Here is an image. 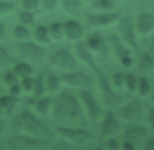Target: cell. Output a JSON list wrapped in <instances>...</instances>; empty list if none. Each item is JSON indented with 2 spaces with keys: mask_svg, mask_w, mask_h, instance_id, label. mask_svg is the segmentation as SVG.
Segmentation results:
<instances>
[{
  "mask_svg": "<svg viewBox=\"0 0 154 150\" xmlns=\"http://www.w3.org/2000/svg\"><path fill=\"white\" fill-rule=\"evenodd\" d=\"M118 22H119L118 31L120 34L122 40L126 44L132 47L136 52H138V46H137V41H136V35H135L134 20L130 17H123V18H119Z\"/></svg>",
  "mask_w": 154,
  "mask_h": 150,
  "instance_id": "obj_9",
  "label": "cell"
},
{
  "mask_svg": "<svg viewBox=\"0 0 154 150\" xmlns=\"http://www.w3.org/2000/svg\"><path fill=\"white\" fill-rule=\"evenodd\" d=\"M22 6L24 10H28V11H35L40 6V0H23L22 1Z\"/></svg>",
  "mask_w": 154,
  "mask_h": 150,
  "instance_id": "obj_37",
  "label": "cell"
},
{
  "mask_svg": "<svg viewBox=\"0 0 154 150\" xmlns=\"http://www.w3.org/2000/svg\"><path fill=\"white\" fill-rule=\"evenodd\" d=\"M124 78H125V72H116L112 76V83L116 88L120 89L124 86Z\"/></svg>",
  "mask_w": 154,
  "mask_h": 150,
  "instance_id": "obj_35",
  "label": "cell"
},
{
  "mask_svg": "<svg viewBox=\"0 0 154 150\" xmlns=\"http://www.w3.org/2000/svg\"><path fill=\"white\" fill-rule=\"evenodd\" d=\"M153 67H154V55L149 52L142 53L140 58V62H138V70L144 72Z\"/></svg>",
  "mask_w": 154,
  "mask_h": 150,
  "instance_id": "obj_22",
  "label": "cell"
},
{
  "mask_svg": "<svg viewBox=\"0 0 154 150\" xmlns=\"http://www.w3.org/2000/svg\"><path fill=\"white\" fill-rule=\"evenodd\" d=\"M45 80V88L49 91V92H57L60 85V77H58L54 72L48 71L46 73V77L43 78Z\"/></svg>",
  "mask_w": 154,
  "mask_h": 150,
  "instance_id": "obj_20",
  "label": "cell"
},
{
  "mask_svg": "<svg viewBox=\"0 0 154 150\" xmlns=\"http://www.w3.org/2000/svg\"><path fill=\"white\" fill-rule=\"evenodd\" d=\"M76 53H77L78 58H79L83 62L88 64L94 71L97 70V67H96V65H95V62H94V59H93V56H91V54H90V52H89V48L87 47V44H85L84 42H78V43H77V46H76Z\"/></svg>",
  "mask_w": 154,
  "mask_h": 150,
  "instance_id": "obj_18",
  "label": "cell"
},
{
  "mask_svg": "<svg viewBox=\"0 0 154 150\" xmlns=\"http://www.w3.org/2000/svg\"><path fill=\"white\" fill-rule=\"evenodd\" d=\"M6 145L11 149L17 150H36V149H47L52 148L51 139H43L32 137L29 134H14L6 140Z\"/></svg>",
  "mask_w": 154,
  "mask_h": 150,
  "instance_id": "obj_3",
  "label": "cell"
},
{
  "mask_svg": "<svg viewBox=\"0 0 154 150\" xmlns=\"http://www.w3.org/2000/svg\"><path fill=\"white\" fill-rule=\"evenodd\" d=\"M149 137V131L137 124H130L124 128V138L125 140L132 143L136 148L142 146L144 142Z\"/></svg>",
  "mask_w": 154,
  "mask_h": 150,
  "instance_id": "obj_10",
  "label": "cell"
},
{
  "mask_svg": "<svg viewBox=\"0 0 154 150\" xmlns=\"http://www.w3.org/2000/svg\"><path fill=\"white\" fill-rule=\"evenodd\" d=\"M136 30L142 34H149L153 29H154V14L150 12H143L138 16L137 20H136Z\"/></svg>",
  "mask_w": 154,
  "mask_h": 150,
  "instance_id": "obj_16",
  "label": "cell"
},
{
  "mask_svg": "<svg viewBox=\"0 0 154 150\" xmlns=\"http://www.w3.org/2000/svg\"><path fill=\"white\" fill-rule=\"evenodd\" d=\"M34 35H35V38L41 43H46L49 41V31H48V28H46L45 25L36 26Z\"/></svg>",
  "mask_w": 154,
  "mask_h": 150,
  "instance_id": "obj_26",
  "label": "cell"
},
{
  "mask_svg": "<svg viewBox=\"0 0 154 150\" xmlns=\"http://www.w3.org/2000/svg\"><path fill=\"white\" fill-rule=\"evenodd\" d=\"M13 8H14V4H13V2H10V1H2V0H0V14L7 13V12L12 11Z\"/></svg>",
  "mask_w": 154,
  "mask_h": 150,
  "instance_id": "obj_39",
  "label": "cell"
},
{
  "mask_svg": "<svg viewBox=\"0 0 154 150\" xmlns=\"http://www.w3.org/2000/svg\"><path fill=\"white\" fill-rule=\"evenodd\" d=\"M95 72L97 73V77H99V88H100V91H101L102 100H103L105 104H106L108 108H111V109L119 108V106H122V103H123V101H124L123 96L119 95V94H117V92L112 89V86H111V84H109L107 77H106L105 74H102V73L99 71V68H97Z\"/></svg>",
  "mask_w": 154,
  "mask_h": 150,
  "instance_id": "obj_4",
  "label": "cell"
},
{
  "mask_svg": "<svg viewBox=\"0 0 154 150\" xmlns=\"http://www.w3.org/2000/svg\"><path fill=\"white\" fill-rule=\"evenodd\" d=\"M13 35L18 40H26V38H29L30 32H29V30L24 25H17L13 29Z\"/></svg>",
  "mask_w": 154,
  "mask_h": 150,
  "instance_id": "obj_32",
  "label": "cell"
},
{
  "mask_svg": "<svg viewBox=\"0 0 154 150\" xmlns=\"http://www.w3.org/2000/svg\"><path fill=\"white\" fill-rule=\"evenodd\" d=\"M119 130V122L116 114L108 110L101 124V136L102 137H112Z\"/></svg>",
  "mask_w": 154,
  "mask_h": 150,
  "instance_id": "obj_15",
  "label": "cell"
},
{
  "mask_svg": "<svg viewBox=\"0 0 154 150\" xmlns=\"http://www.w3.org/2000/svg\"><path fill=\"white\" fill-rule=\"evenodd\" d=\"M51 98L48 97H43V98H38L36 102H35V109L38 114L41 115H46L48 113V109H49V106H51Z\"/></svg>",
  "mask_w": 154,
  "mask_h": 150,
  "instance_id": "obj_27",
  "label": "cell"
},
{
  "mask_svg": "<svg viewBox=\"0 0 154 150\" xmlns=\"http://www.w3.org/2000/svg\"><path fill=\"white\" fill-rule=\"evenodd\" d=\"M52 148H54V149H72V148H73V145H71V144L65 143L64 140H61V142H59V143H57V144L52 145Z\"/></svg>",
  "mask_w": 154,
  "mask_h": 150,
  "instance_id": "obj_44",
  "label": "cell"
},
{
  "mask_svg": "<svg viewBox=\"0 0 154 150\" xmlns=\"http://www.w3.org/2000/svg\"><path fill=\"white\" fill-rule=\"evenodd\" d=\"M52 118L60 126L87 127V115L77 96L71 91H61L53 101Z\"/></svg>",
  "mask_w": 154,
  "mask_h": 150,
  "instance_id": "obj_1",
  "label": "cell"
},
{
  "mask_svg": "<svg viewBox=\"0 0 154 150\" xmlns=\"http://www.w3.org/2000/svg\"><path fill=\"white\" fill-rule=\"evenodd\" d=\"M142 146L144 150H154V136L148 137V139L144 142V144Z\"/></svg>",
  "mask_w": 154,
  "mask_h": 150,
  "instance_id": "obj_42",
  "label": "cell"
},
{
  "mask_svg": "<svg viewBox=\"0 0 154 150\" xmlns=\"http://www.w3.org/2000/svg\"><path fill=\"white\" fill-rule=\"evenodd\" d=\"M49 64L52 66H55V67H59V68H63V70H67V71H72V70L77 68L76 58L66 48H61V49L57 50L51 56Z\"/></svg>",
  "mask_w": 154,
  "mask_h": 150,
  "instance_id": "obj_8",
  "label": "cell"
},
{
  "mask_svg": "<svg viewBox=\"0 0 154 150\" xmlns=\"http://www.w3.org/2000/svg\"><path fill=\"white\" fill-rule=\"evenodd\" d=\"M137 80H138V78L132 72H125L124 85L128 89V91L134 92L135 90H137Z\"/></svg>",
  "mask_w": 154,
  "mask_h": 150,
  "instance_id": "obj_24",
  "label": "cell"
},
{
  "mask_svg": "<svg viewBox=\"0 0 154 150\" xmlns=\"http://www.w3.org/2000/svg\"><path fill=\"white\" fill-rule=\"evenodd\" d=\"M2 132H4V125H2V122H1V120H0V136L2 134Z\"/></svg>",
  "mask_w": 154,
  "mask_h": 150,
  "instance_id": "obj_49",
  "label": "cell"
},
{
  "mask_svg": "<svg viewBox=\"0 0 154 150\" xmlns=\"http://www.w3.org/2000/svg\"><path fill=\"white\" fill-rule=\"evenodd\" d=\"M57 5V0H42V6L45 10H53Z\"/></svg>",
  "mask_w": 154,
  "mask_h": 150,
  "instance_id": "obj_43",
  "label": "cell"
},
{
  "mask_svg": "<svg viewBox=\"0 0 154 150\" xmlns=\"http://www.w3.org/2000/svg\"><path fill=\"white\" fill-rule=\"evenodd\" d=\"M13 72L17 74V77L24 78V77L30 76V73H31V67H30V65H28V64H25V62H18V64L13 67Z\"/></svg>",
  "mask_w": 154,
  "mask_h": 150,
  "instance_id": "obj_28",
  "label": "cell"
},
{
  "mask_svg": "<svg viewBox=\"0 0 154 150\" xmlns=\"http://www.w3.org/2000/svg\"><path fill=\"white\" fill-rule=\"evenodd\" d=\"M105 146H106L107 149L116 150V149L119 148V143H118V140H117L116 138H108V139H106V142H105Z\"/></svg>",
  "mask_w": 154,
  "mask_h": 150,
  "instance_id": "obj_40",
  "label": "cell"
},
{
  "mask_svg": "<svg viewBox=\"0 0 154 150\" xmlns=\"http://www.w3.org/2000/svg\"><path fill=\"white\" fill-rule=\"evenodd\" d=\"M152 102H153V103H154V94H153V95H152Z\"/></svg>",
  "mask_w": 154,
  "mask_h": 150,
  "instance_id": "obj_50",
  "label": "cell"
},
{
  "mask_svg": "<svg viewBox=\"0 0 154 150\" xmlns=\"http://www.w3.org/2000/svg\"><path fill=\"white\" fill-rule=\"evenodd\" d=\"M14 48L19 53V55L26 60L30 61H40L43 56V50L40 46L35 44L34 42H24V41H18L13 43Z\"/></svg>",
  "mask_w": 154,
  "mask_h": 150,
  "instance_id": "obj_11",
  "label": "cell"
},
{
  "mask_svg": "<svg viewBox=\"0 0 154 150\" xmlns=\"http://www.w3.org/2000/svg\"><path fill=\"white\" fill-rule=\"evenodd\" d=\"M63 7L66 12L71 14H76L79 12L82 7V1L81 0H63Z\"/></svg>",
  "mask_w": 154,
  "mask_h": 150,
  "instance_id": "obj_23",
  "label": "cell"
},
{
  "mask_svg": "<svg viewBox=\"0 0 154 150\" xmlns=\"http://www.w3.org/2000/svg\"><path fill=\"white\" fill-rule=\"evenodd\" d=\"M137 90H138V94L141 96H147L149 95L152 88H150V84H149V80L147 77L144 76H141L137 80Z\"/></svg>",
  "mask_w": 154,
  "mask_h": 150,
  "instance_id": "obj_25",
  "label": "cell"
},
{
  "mask_svg": "<svg viewBox=\"0 0 154 150\" xmlns=\"http://www.w3.org/2000/svg\"><path fill=\"white\" fill-rule=\"evenodd\" d=\"M4 83L6 84V85H8V86H11V85H13V84H16L17 83V80H18V77H17V74L13 72V71H7L5 74H4Z\"/></svg>",
  "mask_w": 154,
  "mask_h": 150,
  "instance_id": "obj_36",
  "label": "cell"
},
{
  "mask_svg": "<svg viewBox=\"0 0 154 150\" xmlns=\"http://www.w3.org/2000/svg\"><path fill=\"white\" fill-rule=\"evenodd\" d=\"M93 7L99 11L107 12L114 7V1L113 0H93Z\"/></svg>",
  "mask_w": 154,
  "mask_h": 150,
  "instance_id": "obj_29",
  "label": "cell"
},
{
  "mask_svg": "<svg viewBox=\"0 0 154 150\" xmlns=\"http://www.w3.org/2000/svg\"><path fill=\"white\" fill-rule=\"evenodd\" d=\"M34 83H35V80H34L30 76L24 77V78H22L20 88H22L23 90H25V91H31V90L34 89Z\"/></svg>",
  "mask_w": 154,
  "mask_h": 150,
  "instance_id": "obj_38",
  "label": "cell"
},
{
  "mask_svg": "<svg viewBox=\"0 0 154 150\" xmlns=\"http://www.w3.org/2000/svg\"><path fill=\"white\" fill-rule=\"evenodd\" d=\"M17 103V96L13 95H4L0 97V114L2 115H10Z\"/></svg>",
  "mask_w": 154,
  "mask_h": 150,
  "instance_id": "obj_19",
  "label": "cell"
},
{
  "mask_svg": "<svg viewBox=\"0 0 154 150\" xmlns=\"http://www.w3.org/2000/svg\"><path fill=\"white\" fill-rule=\"evenodd\" d=\"M84 43L87 44V47L90 50H100L105 44V40L99 34H91L87 37Z\"/></svg>",
  "mask_w": 154,
  "mask_h": 150,
  "instance_id": "obj_21",
  "label": "cell"
},
{
  "mask_svg": "<svg viewBox=\"0 0 154 150\" xmlns=\"http://www.w3.org/2000/svg\"><path fill=\"white\" fill-rule=\"evenodd\" d=\"M147 120H148V124L150 125L152 130H154V107H149V108H148Z\"/></svg>",
  "mask_w": 154,
  "mask_h": 150,
  "instance_id": "obj_41",
  "label": "cell"
},
{
  "mask_svg": "<svg viewBox=\"0 0 154 150\" xmlns=\"http://www.w3.org/2000/svg\"><path fill=\"white\" fill-rule=\"evenodd\" d=\"M119 18L120 16L117 12H105V13L89 14L87 17V22L90 26H106L118 22Z\"/></svg>",
  "mask_w": 154,
  "mask_h": 150,
  "instance_id": "obj_14",
  "label": "cell"
},
{
  "mask_svg": "<svg viewBox=\"0 0 154 150\" xmlns=\"http://www.w3.org/2000/svg\"><path fill=\"white\" fill-rule=\"evenodd\" d=\"M12 62V59L11 56L8 55L7 50L0 46V68H5L7 67Z\"/></svg>",
  "mask_w": 154,
  "mask_h": 150,
  "instance_id": "obj_33",
  "label": "cell"
},
{
  "mask_svg": "<svg viewBox=\"0 0 154 150\" xmlns=\"http://www.w3.org/2000/svg\"><path fill=\"white\" fill-rule=\"evenodd\" d=\"M64 34L70 41H77L83 36V28L76 20H67L64 24Z\"/></svg>",
  "mask_w": 154,
  "mask_h": 150,
  "instance_id": "obj_17",
  "label": "cell"
},
{
  "mask_svg": "<svg viewBox=\"0 0 154 150\" xmlns=\"http://www.w3.org/2000/svg\"><path fill=\"white\" fill-rule=\"evenodd\" d=\"M123 148H124L125 150H134V149H136V146H135L132 143L128 142V140H125V142H124V144H123Z\"/></svg>",
  "mask_w": 154,
  "mask_h": 150,
  "instance_id": "obj_46",
  "label": "cell"
},
{
  "mask_svg": "<svg viewBox=\"0 0 154 150\" xmlns=\"http://www.w3.org/2000/svg\"><path fill=\"white\" fill-rule=\"evenodd\" d=\"M45 80H43V74H41L36 80H35V83H34V94H35V96H41L42 94H43V91H45Z\"/></svg>",
  "mask_w": 154,
  "mask_h": 150,
  "instance_id": "obj_34",
  "label": "cell"
},
{
  "mask_svg": "<svg viewBox=\"0 0 154 150\" xmlns=\"http://www.w3.org/2000/svg\"><path fill=\"white\" fill-rule=\"evenodd\" d=\"M60 80H63L64 83L71 85V86H76L79 89H88L90 90L93 88V79L90 76H88L87 73L82 72V71H76V72H71V73H65L63 76H60Z\"/></svg>",
  "mask_w": 154,
  "mask_h": 150,
  "instance_id": "obj_12",
  "label": "cell"
},
{
  "mask_svg": "<svg viewBox=\"0 0 154 150\" xmlns=\"http://www.w3.org/2000/svg\"><path fill=\"white\" fill-rule=\"evenodd\" d=\"M54 130L63 138L70 140L71 143H73L76 145L87 144L91 139V134L84 127H67V126L57 125L54 127Z\"/></svg>",
  "mask_w": 154,
  "mask_h": 150,
  "instance_id": "obj_5",
  "label": "cell"
},
{
  "mask_svg": "<svg viewBox=\"0 0 154 150\" xmlns=\"http://www.w3.org/2000/svg\"><path fill=\"white\" fill-rule=\"evenodd\" d=\"M149 53H152L154 55V37L152 38V41L149 43Z\"/></svg>",
  "mask_w": 154,
  "mask_h": 150,
  "instance_id": "obj_48",
  "label": "cell"
},
{
  "mask_svg": "<svg viewBox=\"0 0 154 150\" xmlns=\"http://www.w3.org/2000/svg\"><path fill=\"white\" fill-rule=\"evenodd\" d=\"M12 127L14 131L23 132L25 134L43 138V139H54L55 132L43 121L37 119L30 110L23 109L12 119Z\"/></svg>",
  "mask_w": 154,
  "mask_h": 150,
  "instance_id": "obj_2",
  "label": "cell"
},
{
  "mask_svg": "<svg viewBox=\"0 0 154 150\" xmlns=\"http://www.w3.org/2000/svg\"><path fill=\"white\" fill-rule=\"evenodd\" d=\"M88 1H91V0H88Z\"/></svg>",
  "mask_w": 154,
  "mask_h": 150,
  "instance_id": "obj_51",
  "label": "cell"
},
{
  "mask_svg": "<svg viewBox=\"0 0 154 150\" xmlns=\"http://www.w3.org/2000/svg\"><path fill=\"white\" fill-rule=\"evenodd\" d=\"M48 31H49V35L55 38V40H60L64 35V25L60 24V23H53L49 25L48 28Z\"/></svg>",
  "mask_w": 154,
  "mask_h": 150,
  "instance_id": "obj_30",
  "label": "cell"
},
{
  "mask_svg": "<svg viewBox=\"0 0 154 150\" xmlns=\"http://www.w3.org/2000/svg\"><path fill=\"white\" fill-rule=\"evenodd\" d=\"M117 115L119 119L128 121V122H136L138 120L142 119L143 115V107L141 104V102L137 98H132L131 101H129L126 104L122 106L118 112Z\"/></svg>",
  "mask_w": 154,
  "mask_h": 150,
  "instance_id": "obj_6",
  "label": "cell"
},
{
  "mask_svg": "<svg viewBox=\"0 0 154 150\" xmlns=\"http://www.w3.org/2000/svg\"><path fill=\"white\" fill-rule=\"evenodd\" d=\"M18 18H19L20 23L24 24V25L34 23V14H32V12L28 11V10H24V8L18 13Z\"/></svg>",
  "mask_w": 154,
  "mask_h": 150,
  "instance_id": "obj_31",
  "label": "cell"
},
{
  "mask_svg": "<svg viewBox=\"0 0 154 150\" xmlns=\"http://www.w3.org/2000/svg\"><path fill=\"white\" fill-rule=\"evenodd\" d=\"M19 92H20V86H19V84H13V85H11L10 86V94L11 95H13V96H17V95H19Z\"/></svg>",
  "mask_w": 154,
  "mask_h": 150,
  "instance_id": "obj_45",
  "label": "cell"
},
{
  "mask_svg": "<svg viewBox=\"0 0 154 150\" xmlns=\"http://www.w3.org/2000/svg\"><path fill=\"white\" fill-rule=\"evenodd\" d=\"M108 41H109V44L113 49V53L116 54V56L118 58L120 64L125 67H130L132 65V58H131L130 49L128 47H125L123 44V42L120 41V38L116 35H112L108 38Z\"/></svg>",
  "mask_w": 154,
  "mask_h": 150,
  "instance_id": "obj_13",
  "label": "cell"
},
{
  "mask_svg": "<svg viewBox=\"0 0 154 150\" xmlns=\"http://www.w3.org/2000/svg\"><path fill=\"white\" fill-rule=\"evenodd\" d=\"M78 95H79V98L82 100V102L84 104L88 119L91 122H96L100 119V116L102 115V110H101L99 103L96 102L94 95L88 89H81Z\"/></svg>",
  "mask_w": 154,
  "mask_h": 150,
  "instance_id": "obj_7",
  "label": "cell"
},
{
  "mask_svg": "<svg viewBox=\"0 0 154 150\" xmlns=\"http://www.w3.org/2000/svg\"><path fill=\"white\" fill-rule=\"evenodd\" d=\"M6 37V29H5V26L0 23V40H4Z\"/></svg>",
  "mask_w": 154,
  "mask_h": 150,
  "instance_id": "obj_47",
  "label": "cell"
}]
</instances>
